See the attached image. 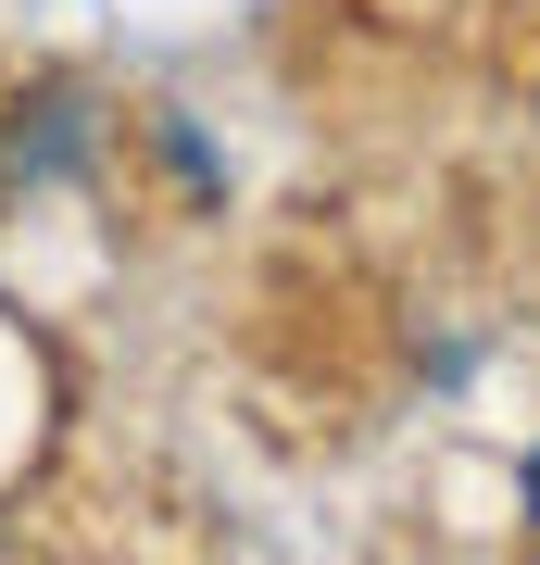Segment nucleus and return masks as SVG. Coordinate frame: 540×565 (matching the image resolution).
Wrapping results in <instances>:
<instances>
[{
	"instance_id": "1",
	"label": "nucleus",
	"mask_w": 540,
	"mask_h": 565,
	"mask_svg": "<svg viewBox=\"0 0 540 565\" xmlns=\"http://www.w3.org/2000/svg\"><path fill=\"white\" fill-rule=\"evenodd\" d=\"M516 503H528V541H540V440H528V478H516Z\"/></svg>"
}]
</instances>
